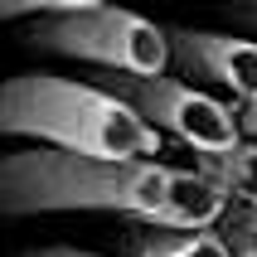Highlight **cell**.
I'll list each match as a JSON object with an SVG mask.
<instances>
[{
    "instance_id": "obj_1",
    "label": "cell",
    "mask_w": 257,
    "mask_h": 257,
    "mask_svg": "<svg viewBox=\"0 0 257 257\" xmlns=\"http://www.w3.org/2000/svg\"><path fill=\"white\" fill-rule=\"evenodd\" d=\"M5 214H126L151 228H214L228 194L204 170H170L156 160H102L58 146H25L0 160Z\"/></svg>"
},
{
    "instance_id": "obj_5",
    "label": "cell",
    "mask_w": 257,
    "mask_h": 257,
    "mask_svg": "<svg viewBox=\"0 0 257 257\" xmlns=\"http://www.w3.org/2000/svg\"><path fill=\"white\" fill-rule=\"evenodd\" d=\"M175 54L194 78L228 87L238 107L257 102V44L252 39H228V34H194V29H175Z\"/></svg>"
},
{
    "instance_id": "obj_10",
    "label": "cell",
    "mask_w": 257,
    "mask_h": 257,
    "mask_svg": "<svg viewBox=\"0 0 257 257\" xmlns=\"http://www.w3.org/2000/svg\"><path fill=\"white\" fill-rule=\"evenodd\" d=\"M238 121H243V136H257V102H243L238 107Z\"/></svg>"
},
{
    "instance_id": "obj_8",
    "label": "cell",
    "mask_w": 257,
    "mask_h": 257,
    "mask_svg": "<svg viewBox=\"0 0 257 257\" xmlns=\"http://www.w3.org/2000/svg\"><path fill=\"white\" fill-rule=\"evenodd\" d=\"M218 233L228 238L233 257H257V209H252V204L223 214V228H218Z\"/></svg>"
},
{
    "instance_id": "obj_9",
    "label": "cell",
    "mask_w": 257,
    "mask_h": 257,
    "mask_svg": "<svg viewBox=\"0 0 257 257\" xmlns=\"http://www.w3.org/2000/svg\"><path fill=\"white\" fill-rule=\"evenodd\" d=\"M107 0H0V15L5 20H20V15H78V10H97Z\"/></svg>"
},
{
    "instance_id": "obj_11",
    "label": "cell",
    "mask_w": 257,
    "mask_h": 257,
    "mask_svg": "<svg viewBox=\"0 0 257 257\" xmlns=\"http://www.w3.org/2000/svg\"><path fill=\"white\" fill-rule=\"evenodd\" d=\"M25 257H102V252H78V247H39V252H25Z\"/></svg>"
},
{
    "instance_id": "obj_6",
    "label": "cell",
    "mask_w": 257,
    "mask_h": 257,
    "mask_svg": "<svg viewBox=\"0 0 257 257\" xmlns=\"http://www.w3.org/2000/svg\"><path fill=\"white\" fill-rule=\"evenodd\" d=\"M199 170L233 204H252L257 209V141H238L233 151H199Z\"/></svg>"
},
{
    "instance_id": "obj_7",
    "label": "cell",
    "mask_w": 257,
    "mask_h": 257,
    "mask_svg": "<svg viewBox=\"0 0 257 257\" xmlns=\"http://www.w3.org/2000/svg\"><path fill=\"white\" fill-rule=\"evenodd\" d=\"M136 257H233V247H228L223 233L189 228V233H175V238H151V243H141Z\"/></svg>"
},
{
    "instance_id": "obj_3",
    "label": "cell",
    "mask_w": 257,
    "mask_h": 257,
    "mask_svg": "<svg viewBox=\"0 0 257 257\" xmlns=\"http://www.w3.org/2000/svg\"><path fill=\"white\" fill-rule=\"evenodd\" d=\"M29 44H39L49 54H68L102 63L112 73H136V78H156L170 63V34L160 25H151L146 15L121 10V5H97V10H78V15H54L34 25Z\"/></svg>"
},
{
    "instance_id": "obj_4",
    "label": "cell",
    "mask_w": 257,
    "mask_h": 257,
    "mask_svg": "<svg viewBox=\"0 0 257 257\" xmlns=\"http://www.w3.org/2000/svg\"><path fill=\"white\" fill-rule=\"evenodd\" d=\"M116 92H126L136 107H141L160 131H170L175 141H185L189 151H233L243 141V121L228 102L209 97L199 87L180 83V78H112Z\"/></svg>"
},
{
    "instance_id": "obj_2",
    "label": "cell",
    "mask_w": 257,
    "mask_h": 257,
    "mask_svg": "<svg viewBox=\"0 0 257 257\" xmlns=\"http://www.w3.org/2000/svg\"><path fill=\"white\" fill-rule=\"evenodd\" d=\"M0 131L102 160H156L165 131L116 87L58 73H20L0 87Z\"/></svg>"
}]
</instances>
